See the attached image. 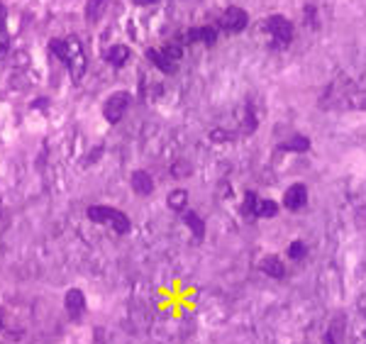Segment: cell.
<instances>
[{"label": "cell", "mask_w": 366, "mask_h": 344, "mask_svg": "<svg viewBox=\"0 0 366 344\" xmlns=\"http://www.w3.org/2000/svg\"><path fill=\"white\" fill-rule=\"evenodd\" d=\"M49 49L56 59L61 61L68 68V76H71L73 83H81L85 76V68H88V56H85V49L78 37H64V39H51Z\"/></svg>", "instance_id": "6da1fadb"}, {"label": "cell", "mask_w": 366, "mask_h": 344, "mask_svg": "<svg viewBox=\"0 0 366 344\" xmlns=\"http://www.w3.org/2000/svg\"><path fill=\"white\" fill-rule=\"evenodd\" d=\"M259 32H264L268 37V47L271 49H286L293 39V25H291L286 17L271 15L264 22H259Z\"/></svg>", "instance_id": "7a4b0ae2"}, {"label": "cell", "mask_w": 366, "mask_h": 344, "mask_svg": "<svg viewBox=\"0 0 366 344\" xmlns=\"http://www.w3.org/2000/svg\"><path fill=\"white\" fill-rule=\"evenodd\" d=\"M88 220L98 222V225H103V227H110L113 232H117V234L130 232V227H132L130 217L125 215L122 210L113 208V205H90V208H88Z\"/></svg>", "instance_id": "3957f363"}, {"label": "cell", "mask_w": 366, "mask_h": 344, "mask_svg": "<svg viewBox=\"0 0 366 344\" xmlns=\"http://www.w3.org/2000/svg\"><path fill=\"white\" fill-rule=\"evenodd\" d=\"M127 108H130V93L120 90V93H113L110 98L105 100V105H103V118H105L110 125H117L120 120L125 118Z\"/></svg>", "instance_id": "277c9868"}, {"label": "cell", "mask_w": 366, "mask_h": 344, "mask_svg": "<svg viewBox=\"0 0 366 344\" xmlns=\"http://www.w3.org/2000/svg\"><path fill=\"white\" fill-rule=\"evenodd\" d=\"M247 22H249V15L244 13L242 8H227L217 25H220V30L234 34V32H242L244 27H247Z\"/></svg>", "instance_id": "5b68a950"}, {"label": "cell", "mask_w": 366, "mask_h": 344, "mask_svg": "<svg viewBox=\"0 0 366 344\" xmlns=\"http://www.w3.org/2000/svg\"><path fill=\"white\" fill-rule=\"evenodd\" d=\"M64 311L68 318L73 320V323H78V320L85 315V296L81 288H68L66 296H64Z\"/></svg>", "instance_id": "8992f818"}, {"label": "cell", "mask_w": 366, "mask_h": 344, "mask_svg": "<svg viewBox=\"0 0 366 344\" xmlns=\"http://www.w3.org/2000/svg\"><path fill=\"white\" fill-rule=\"evenodd\" d=\"M305 203H308V188L303 186V183H293V186L283 193V208H288L291 213L305 208Z\"/></svg>", "instance_id": "52a82bcc"}, {"label": "cell", "mask_w": 366, "mask_h": 344, "mask_svg": "<svg viewBox=\"0 0 366 344\" xmlns=\"http://www.w3.org/2000/svg\"><path fill=\"white\" fill-rule=\"evenodd\" d=\"M147 56H150L152 64L164 73H176V68H179V61H176L167 49H150Z\"/></svg>", "instance_id": "ba28073f"}, {"label": "cell", "mask_w": 366, "mask_h": 344, "mask_svg": "<svg viewBox=\"0 0 366 344\" xmlns=\"http://www.w3.org/2000/svg\"><path fill=\"white\" fill-rule=\"evenodd\" d=\"M259 269L266 273V276H271V278H283V273H286L281 256H276V254L264 256V259L259 261Z\"/></svg>", "instance_id": "9c48e42d"}, {"label": "cell", "mask_w": 366, "mask_h": 344, "mask_svg": "<svg viewBox=\"0 0 366 344\" xmlns=\"http://www.w3.org/2000/svg\"><path fill=\"white\" fill-rule=\"evenodd\" d=\"M130 183H132L137 196H150V193L154 191V179L147 174V171H135Z\"/></svg>", "instance_id": "30bf717a"}, {"label": "cell", "mask_w": 366, "mask_h": 344, "mask_svg": "<svg viewBox=\"0 0 366 344\" xmlns=\"http://www.w3.org/2000/svg\"><path fill=\"white\" fill-rule=\"evenodd\" d=\"M127 59H130V47H125V44H115V47L105 51V61L115 68L127 64Z\"/></svg>", "instance_id": "8fae6325"}, {"label": "cell", "mask_w": 366, "mask_h": 344, "mask_svg": "<svg viewBox=\"0 0 366 344\" xmlns=\"http://www.w3.org/2000/svg\"><path fill=\"white\" fill-rule=\"evenodd\" d=\"M217 39V32L213 30V27H196V30H191L186 34V42L193 44V42H203V44H215Z\"/></svg>", "instance_id": "7c38bea8"}, {"label": "cell", "mask_w": 366, "mask_h": 344, "mask_svg": "<svg viewBox=\"0 0 366 344\" xmlns=\"http://www.w3.org/2000/svg\"><path fill=\"white\" fill-rule=\"evenodd\" d=\"M183 222H186L188 229H191L196 239L205 237V222H203V217H200L198 213H193V210H186V213H183Z\"/></svg>", "instance_id": "4fadbf2b"}, {"label": "cell", "mask_w": 366, "mask_h": 344, "mask_svg": "<svg viewBox=\"0 0 366 344\" xmlns=\"http://www.w3.org/2000/svg\"><path fill=\"white\" fill-rule=\"evenodd\" d=\"M108 5H110V0H88V3H85V20L98 22L100 15L105 13Z\"/></svg>", "instance_id": "5bb4252c"}, {"label": "cell", "mask_w": 366, "mask_h": 344, "mask_svg": "<svg viewBox=\"0 0 366 344\" xmlns=\"http://www.w3.org/2000/svg\"><path fill=\"white\" fill-rule=\"evenodd\" d=\"M167 203H169V208H171V210H176V213H186L188 193L183 191V188H176V191H171V193H169Z\"/></svg>", "instance_id": "9a60e30c"}, {"label": "cell", "mask_w": 366, "mask_h": 344, "mask_svg": "<svg viewBox=\"0 0 366 344\" xmlns=\"http://www.w3.org/2000/svg\"><path fill=\"white\" fill-rule=\"evenodd\" d=\"M281 149H286V152H308V149H310V140L296 135V137H291L286 145H281Z\"/></svg>", "instance_id": "2e32d148"}, {"label": "cell", "mask_w": 366, "mask_h": 344, "mask_svg": "<svg viewBox=\"0 0 366 344\" xmlns=\"http://www.w3.org/2000/svg\"><path fill=\"white\" fill-rule=\"evenodd\" d=\"M347 105L352 110H366V90H352V95L347 98Z\"/></svg>", "instance_id": "e0dca14e"}, {"label": "cell", "mask_w": 366, "mask_h": 344, "mask_svg": "<svg viewBox=\"0 0 366 344\" xmlns=\"http://www.w3.org/2000/svg\"><path fill=\"white\" fill-rule=\"evenodd\" d=\"M278 213V203H273V200H259V208H256V215L259 217H273Z\"/></svg>", "instance_id": "ac0fdd59"}, {"label": "cell", "mask_w": 366, "mask_h": 344, "mask_svg": "<svg viewBox=\"0 0 366 344\" xmlns=\"http://www.w3.org/2000/svg\"><path fill=\"white\" fill-rule=\"evenodd\" d=\"M256 208H259V198L254 196V193H247L244 196V205H242V215H247V217H254L256 215Z\"/></svg>", "instance_id": "d6986e66"}, {"label": "cell", "mask_w": 366, "mask_h": 344, "mask_svg": "<svg viewBox=\"0 0 366 344\" xmlns=\"http://www.w3.org/2000/svg\"><path fill=\"white\" fill-rule=\"evenodd\" d=\"M305 244H303V242H293V244H291V249H288V256H291V259H296V261H298V259H303V256H305Z\"/></svg>", "instance_id": "ffe728a7"}, {"label": "cell", "mask_w": 366, "mask_h": 344, "mask_svg": "<svg viewBox=\"0 0 366 344\" xmlns=\"http://www.w3.org/2000/svg\"><path fill=\"white\" fill-rule=\"evenodd\" d=\"M10 51V34L5 27H0V59Z\"/></svg>", "instance_id": "44dd1931"}, {"label": "cell", "mask_w": 366, "mask_h": 344, "mask_svg": "<svg viewBox=\"0 0 366 344\" xmlns=\"http://www.w3.org/2000/svg\"><path fill=\"white\" fill-rule=\"evenodd\" d=\"M5 17H8V10H5V5L0 3V27H5Z\"/></svg>", "instance_id": "7402d4cb"}, {"label": "cell", "mask_w": 366, "mask_h": 344, "mask_svg": "<svg viewBox=\"0 0 366 344\" xmlns=\"http://www.w3.org/2000/svg\"><path fill=\"white\" fill-rule=\"evenodd\" d=\"M5 323H8V318H5L3 308H0V332H3V330H5Z\"/></svg>", "instance_id": "603a6c76"}, {"label": "cell", "mask_w": 366, "mask_h": 344, "mask_svg": "<svg viewBox=\"0 0 366 344\" xmlns=\"http://www.w3.org/2000/svg\"><path fill=\"white\" fill-rule=\"evenodd\" d=\"M325 344H340V342L333 337V332H328V335H325Z\"/></svg>", "instance_id": "cb8c5ba5"}, {"label": "cell", "mask_w": 366, "mask_h": 344, "mask_svg": "<svg viewBox=\"0 0 366 344\" xmlns=\"http://www.w3.org/2000/svg\"><path fill=\"white\" fill-rule=\"evenodd\" d=\"M32 108H47V98H42V100H34V103H32Z\"/></svg>", "instance_id": "d4e9b609"}, {"label": "cell", "mask_w": 366, "mask_h": 344, "mask_svg": "<svg viewBox=\"0 0 366 344\" xmlns=\"http://www.w3.org/2000/svg\"><path fill=\"white\" fill-rule=\"evenodd\" d=\"M137 5H152V3H157V0H135Z\"/></svg>", "instance_id": "484cf974"}]
</instances>
